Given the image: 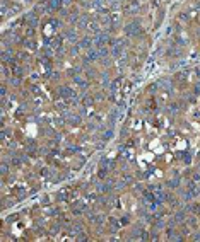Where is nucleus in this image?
<instances>
[{"mask_svg":"<svg viewBox=\"0 0 200 242\" xmlns=\"http://www.w3.org/2000/svg\"><path fill=\"white\" fill-rule=\"evenodd\" d=\"M60 36H57V38H53V39H50V43H48V44H50L51 48H55V50H60V46H62V43H60Z\"/></svg>","mask_w":200,"mask_h":242,"instance_id":"18","label":"nucleus"},{"mask_svg":"<svg viewBox=\"0 0 200 242\" xmlns=\"http://www.w3.org/2000/svg\"><path fill=\"white\" fill-rule=\"evenodd\" d=\"M24 44H26L28 48H31V50H34V48H36V43H34L33 39H24Z\"/></svg>","mask_w":200,"mask_h":242,"instance_id":"32","label":"nucleus"},{"mask_svg":"<svg viewBox=\"0 0 200 242\" xmlns=\"http://www.w3.org/2000/svg\"><path fill=\"white\" fill-rule=\"evenodd\" d=\"M125 32H127V36H130V38H135V36H140L142 34V27H140V22L139 20H133L130 22L127 27H125Z\"/></svg>","mask_w":200,"mask_h":242,"instance_id":"1","label":"nucleus"},{"mask_svg":"<svg viewBox=\"0 0 200 242\" xmlns=\"http://www.w3.org/2000/svg\"><path fill=\"white\" fill-rule=\"evenodd\" d=\"M82 104H84V106H92V104H94V97L84 94V96H82Z\"/></svg>","mask_w":200,"mask_h":242,"instance_id":"21","label":"nucleus"},{"mask_svg":"<svg viewBox=\"0 0 200 242\" xmlns=\"http://www.w3.org/2000/svg\"><path fill=\"white\" fill-rule=\"evenodd\" d=\"M74 82H75V85H79V87H82V89H87V80H84V79H80L79 75L77 77H74Z\"/></svg>","mask_w":200,"mask_h":242,"instance_id":"19","label":"nucleus"},{"mask_svg":"<svg viewBox=\"0 0 200 242\" xmlns=\"http://www.w3.org/2000/svg\"><path fill=\"white\" fill-rule=\"evenodd\" d=\"M187 210L191 213H195V215H200V205H188Z\"/></svg>","mask_w":200,"mask_h":242,"instance_id":"26","label":"nucleus"},{"mask_svg":"<svg viewBox=\"0 0 200 242\" xmlns=\"http://www.w3.org/2000/svg\"><path fill=\"white\" fill-rule=\"evenodd\" d=\"M193 241H200V232H197L193 235Z\"/></svg>","mask_w":200,"mask_h":242,"instance_id":"47","label":"nucleus"},{"mask_svg":"<svg viewBox=\"0 0 200 242\" xmlns=\"http://www.w3.org/2000/svg\"><path fill=\"white\" fill-rule=\"evenodd\" d=\"M140 239H142V241H149V239H150V234L145 232V230H142V235H140Z\"/></svg>","mask_w":200,"mask_h":242,"instance_id":"37","label":"nucleus"},{"mask_svg":"<svg viewBox=\"0 0 200 242\" xmlns=\"http://www.w3.org/2000/svg\"><path fill=\"white\" fill-rule=\"evenodd\" d=\"M77 26H79L80 29H87V26H89V17H87V15H80L79 20H77Z\"/></svg>","mask_w":200,"mask_h":242,"instance_id":"13","label":"nucleus"},{"mask_svg":"<svg viewBox=\"0 0 200 242\" xmlns=\"http://www.w3.org/2000/svg\"><path fill=\"white\" fill-rule=\"evenodd\" d=\"M92 7H96V9H99L101 5H103V0H92V4H91Z\"/></svg>","mask_w":200,"mask_h":242,"instance_id":"38","label":"nucleus"},{"mask_svg":"<svg viewBox=\"0 0 200 242\" xmlns=\"http://www.w3.org/2000/svg\"><path fill=\"white\" fill-rule=\"evenodd\" d=\"M57 94L60 96L62 99H65V101H70L72 97H75V96H77V94L72 91L70 87H67V85H60V87L57 89Z\"/></svg>","mask_w":200,"mask_h":242,"instance_id":"2","label":"nucleus"},{"mask_svg":"<svg viewBox=\"0 0 200 242\" xmlns=\"http://www.w3.org/2000/svg\"><path fill=\"white\" fill-rule=\"evenodd\" d=\"M101 138H103V141H108V140H111L113 138V130H104L103 131V135H101Z\"/></svg>","mask_w":200,"mask_h":242,"instance_id":"22","label":"nucleus"},{"mask_svg":"<svg viewBox=\"0 0 200 242\" xmlns=\"http://www.w3.org/2000/svg\"><path fill=\"white\" fill-rule=\"evenodd\" d=\"M108 41H110V34H108V32H101V31H99V32L94 36V44H96L98 48L104 46Z\"/></svg>","mask_w":200,"mask_h":242,"instance_id":"3","label":"nucleus"},{"mask_svg":"<svg viewBox=\"0 0 200 242\" xmlns=\"http://www.w3.org/2000/svg\"><path fill=\"white\" fill-rule=\"evenodd\" d=\"M168 239H170V241H181L183 237H181V235L176 232V230H173V229H171L170 232H168Z\"/></svg>","mask_w":200,"mask_h":242,"instance_id":"20","label":"nucleus"},{"mask_svg":"<svg viewBox=\"0 0 200 242\" xmlns=\"http://www.w3.org/2000/svg\"><path fill=\"white\" fill-rule=\"evenodd\" d=\"M2 97H5V94H7V87H5V85H2Z\"/></svg>","mask_w":200,"mask_h":242,"instance_id":"44","label":"nucleus"},{"mask_svg":"<svg viewBox=\"0 0 200 242\" xmlns=\"http://www.w3.org/2000/svg\"><path fill=\"white\" fill-rule=\"evenodd\" d=\"M181 157L185 159V162H187V164H190V160H191V155H190V153H188V152H185V153H181Z\"/></svg>","mask_w":200,"mask_h":242,"instance_id":"36","label":"nucleus"},{"mask_svg":"<svg viewBox=\"0 0 200 242\" xmlns=\"http://www.w3.org/2000/svg\"><path fill=\"white\" fill-rule=\"evenodd\" d=\"M89 61H94V60H99V50H92L89 48L87 50V56H86Z\"/></svg>","mask_w":200,"mask_h":242,"instance_id":"11","label":"nucleus"},{"mask_svg":"<svg viewBox=\"0 0 200 242\" xmlns=\"http://www.w3.org/2000/svg\"><path fill=\"white\" fill-rule=\"evenodd\" d=\"M168 186H170L171 189L178 188V186H180V177H178V176H176V177H173V179H171V181L168 182Z\"/></svg>","mask_w":200,"mask_h":242,"instance_id":"27","label":"nucleus"},{"mask_svg":"<svg viewBox=\"0 0 200 242\" xmlns=\"http://www.w3.org/2000/svg\"><path fill=\"white\" fill-rule=\"evenodd\" d=\"M84 210H86V205L84 203H75V206H74V213L75 215H80Z\"/></svg>","mask_w":200,"mask_h":242,"instance_id":"23","label":"nucleus"},{"mask_svg":"<svg viewBox=\"0 0 200 242\" xmlns=\"http://www.w3.org/2000/svg\"><path fill=\"white\" fill-rule=\"evenodd\" d=\"M19 58L21 60H28V53H19Z\"/></svg>","mask_w":200,"mask_h":242,"instance_id":"43","label":"nucleus"},{"mask_svg":"<svg viewBox=\"0 0 200 242\" xmlns=\"http://www.w3.org/2000/svg\"><path fill=\"white\" fill-rule=\"evenodd\" d=\"M137 9H139V4H137L135 0H132L130 5L127 7V12H128V14H133V12H137Z\"/></svg>","mask_w":200,"mask_h":242,"instance_id":"24","label":"nucleus"},{"mask_svg":"<svg viewBox=\"0 0 200 242\" xmlns=\"http://www.w3.org/2000/svg\"><path fill=\"white\" fill-rule=\"evenodd\" d=\"M108 222H110V227H111V232H118V229L121 227V222L120 220H116V218H108Z\"/></svg>","mask_w":200,"mask_h":242,"instance_id":"12","label":"nucleus"},{"mask_svg":"<svg viewBox=\"0 0 200 242\" xmlns=\"http://www.w3.org/2000/svg\"><path fill=\"white\" fill-rule=\"evenodd\" d=\"M120 222H121V225H125V223H128V217H123V218H121Z\"/></svg>","mask_w":200,"mask_h":242,"instance_id":"46","label":"nucleus"},{"mask_svg":"<svg viewBox=\"0 0 200 242\" xmlns=\"http://www.w3.org/2000/svg\"><path fill=\"white\" fill-rule=\"evenodd\" d=\"M9 84H10V85H14V87H17V85H21V77H12Z\"/></svg>","mask_w":200,"mask_h":242,"instance_id":"31","label":"nucleus"},{"mask_svg":"<svg viewBox=\"0 0 200 242\" xmlns=\"http://www.w3.org/2000/svg\"><path fill=\"white\" fill-rule=\"evenodd\" d=\"M7 174H9V165H7V162H4V164H2V176L5 177Z\"/></svg>","mask_w":200,"mask_h":242,"instance_id":"34","label":"nucleus"},{"mask_svg":"<svg viewBox=\"0 0 200 242\" xmlns=\"http://www.w3.org/2000/svg\"><path fill=\"white\" fill-rule=\"evenodd\" d=\"M72 0H62V4H70Z\"/></svg>","mask_w":200,"mask_h":242,"instance_id":"48","label":"nucleus"},{"mask_svg":"<svg viewBox=\"0 0 200 242\" xmlns=\"http://www.w3.org/2000/svg\"><path fill=\"white\" fill-rule=\"evenodd\" d=\"M108 4H110L111 7H118L120 5V0H108Z\"/></svg>","mask_w":200,"mask_h":242,"instance_id":"39","label":"nucleus"},{"mask_svg":"<svg viewBox=\"0 0 200 242\" xmlns=\"http://www.w3.org/2000/svg\"><path fill=\"white\" fill-rule=\"evenodd\" d=\"M19 218V215H10V217H7V222H16Z\"/></svg>","mask_w":200,"mask_h":242,"instance_id":"41","label":"nucleus"},{"mask_svg":"<svg viewBox=\"0 0 200 242\" xmlns=\"http://www.w3.org/2000/svg\"><path fill=\"white\" fill-rule=\"evenodd\" d=\"M125 44H127L125 41H123V43H115V46H113V50H111V55L116 56V58L121 56V55H123V48H125Z\"/></svg>","mask_w":200,"mask_h":242,"instance_id":"6","label":"nucleus"},{"mask_svg":"<svg viewBox=\"0 0 200 242\" xmlns=\"http://www.w3.org/2000/svg\"><path fill=\"white\" fill-rule=\"evenodd\" d=\"M58 230H60V223L58 222H55V225H51V229H50V234H58Z\"/></svg>","mask_w":200,"mask_h":242,"instance_id":"30","label":"nucleus"},{"mask_svg":"<svg viewBox=\"0 0 200 242\" xmlns=\"http://www.w3.org/2000/svg\"><path fill=\"white\" fill-rule=\"evenodd\" d=\"M79 44H77V46H72V50H70V55H72V56H77V53H79Z\"/></svg>","mask_w":200,"mask_h":242,"instance_id":"35","label":"nucleus"},{"mask_svg":"<svg viewBox=\"0 0 200 242\" xmlns=\"http://www.w3.org/2000/svg\"><path fill=\"white\" fill-rule=\"evenodd\" d=\"M87 29H89V31H92V32H96V34H98V32H99V24H98V22H89V26H87Z\"/></svg>","mask_w":200,"mask_h":242,"instance_id":"28","label":"nucleus"},{"mask_svg":"<svg viewBox=\"0 0 200 242\" xmlns=\"http://www.w3.org/2000/svg\"><path fill=\"white\" fill-rule=\"evenodd\" d=\"M199 172H200V165H199Z\"/></svg>","mask_w":200,"mask_h":242,"instance_id":"49","label":"nucleus"},{"mask_svg":"<svg viewBox=\"0 0 200 242\" xmlns=\"http://www.w3.org/2000/svg\"><path fill=\"white\" fill-rule=\"evenodd\" d=\"M86 73H87V77H89V79H94V77H98V72H96V70H91L89 67H87Z\"/></svg>","mask_w":200,"mask_h":242,"instance_id":"33","label":"nucleus"},{"mask_svg":"<svg viewBox=\"0 0 200 242\" xmlns=\"http://www.w3.org/2000/svg\"><path fill=\"white\" fill-rule=\"evenodd\" d=\"M36 12H40V14L48 12V4H38V5H36Z\"/></svg>","mask_w":200,"mask_h":242,"instance_id":"29","label":"nucleus"},{"mask_svg":"<svg viewBox=\"0 0 200 242\" xmlns=\"http://www.w3.org/2000/svg\"><path fill=\"white\" fill-rule=\"evenodd\" d=\"M159 85L162 87V89H166V91H171V89H173V84H171L168 79H164V80H159Z\"/></svg>","mask_w":200,"mask_h":242,"instance_id":"25","label":"nucleus"},{"mask_svg":"<svg viewBox=\"0 0 200 242\" xmlns=\"http://www.w3.org/2000/svg\"><path fill=\"white\" fill-rule=\"evenodd\" d=\"M14 53H10V51H4V55H2V60L5 61V63H14L16 61V58L12 56Z\"/></svg>","mask_w":200,"mask_h":242,"instance_id":"16","label":"nucleus"},{"mask_svg":"<svg viewBox=\"0 0 200 242\" xmlns=\"http://www.w3.org/2000/svg\"><path fill=\"white\" fill-rule=\"evenodd\" d=\"M26 150H38V143H36V140H33V138H29V140L26 141Z\"/></svg>","mask_w":200,"mask_h":242,"instance_id":"17","label":"nucleus"},{"mask_svg":"<svg viewBox=\"0 0 200 242\" xmlns=\"http://www.w3.org/2000/svg\"><path fill=\"white\" fill-rule=\"evenodd\" d=\"M67 232L70 234V235H80V234H84V229H82V225H80L79 222H74V223H70L69 225V230Z\"/></svg>","mask_w":200,"mask_h":242,"instance_id":"4","label":"nucleus"},{"mask_svg":"<svg viewBox=\"0 0 200 242\" xmlns=\"http://www.w3.org/2000/svg\"><path fill=\"white\" fill-rule=\"evenodd\" d=\"M50 26H55V27H58V26H60V20H58V19H51V20H50Z\"/></svg>","mask_w":200,"mask_h":242,"instance_id":"40","label":"nucleus"},{"mask_svg":"<svg viewBox=\"0 0 200 242\" xmlns=\"http://www.w3.org/2000/svg\"><path fill=\"white\" fill-rule=\"evenodd\" d=\"M31 92L33 94H40V87L38 85H31Z\"/></svg>","mask_w":200,"mask_h":242,"instance_id":"42","label":"nucleus"},{"mask_svg":"<svg viewBox=\"0 0 200 242\" xmlns=\"http://www.w3.org/2000/svg\"><path fill=\"white\" fill-rule=\"evenodd\" d=\"M51 79H53V80H58V79H60V73H57V72H55V73L51 75Z\"/></svg>","mask_w":200,"mask_h":242,"instance_id":"45","label":"nucleus"},{"mask_svg":"<svg viewBox=\"0 0 200 242\" xmlns=\"http://www.w3.org/2000/svg\"><path fill=\"white\" fill-rule=\"evenodd\" d=\"M185 222V212H176L174 213V217H173V220H171V225H174V223H183Z\"/></svg>","mask_w":200,"mask_h":242,"instance_id":"9","label":"nucleus"},{"mask_svg":"<svg viewBox=\"0 0 200 242\" xmlns=\"http://www.w3.org/2000/svg\"><path fill=\"white\" fill-rule=\"evenodd\" d=\"M24 22H26L29 27H36V26H38V17H36V14H34V12H28V14L24 15Z\"/></svg>","mask_w":200,"mask_h":242,"instance_id":"5","label":"nucleus"},{"mask_svg":"<svg viewBox=\"0 0 200 242\" xmlns=\"http://www.w3.org/2000/svg\"><path fill=\"white\" fill-rule=\"evenodd\" d=\"M92 43H94V39H91L89 36H86V38H82V39L79 41V46H80V48H86V50H89L91 46H92Z\"/></svg>","mask_w":200,"mask_h":242,"instance_id":"10","label":"nucleus"},{"mask_svg":"<svg viewBox=\"0 0 200 242\" xmlns=\"http://www.w3.org/2000/svg\"><path fill=\"white\" fill-rule=\"evenodd\" d=\"M12 72H14V75H16V77H22L24 73H28V72H29V68H28V67H14V68H12Z\"/></svg>","mask_w":200,"mask_h":242,"instance_id":"14","label":"nucleus"},{"mask_svg":"<svg viewBox=\"0 0 200 242\" xmlns=\"http://www.w3.org/2000/svg\"><path fill=\"white\" fill-rule=\"evenodd\" d=\"M48 12H55V10L62 9V0H48Z\"/></svg>","mask_w":200,"mask_h":242,"instance_id":"8","label":"nucleus"},{"mask_svg":"<svg viewBox=\"0 0 200 242\" xmlns=\"http://www.w3.org/2000/svg\"><path fill=\"white\" fill-rule=\"evenodd\" d=\"M89 222L94 223V225H101V223L104 222L103 220V217L101 215H94V213H89Z\"/></svg>","mask_w":200,"mask_h":242,"instance_id":"15","label":"nucleus"},{"mask_svg":"<svg viewBox=\"0 0 200 242\" xmlns=\"http://www.w3.org/2000/svg\"><path fill=\"white\" fill-rule=\"evenodd\" d=\"M63 36H65V39L69 41V43H77V32L74 29H65Z\"/></svg>","mask_w":200,"mask_h":242,"instance_id":"7","label":"nucleus"}]
</instances>
